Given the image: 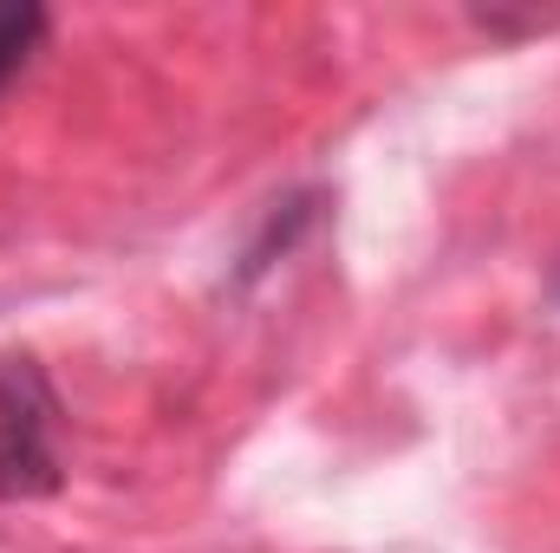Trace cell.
Returning a JSON list of instances; mask_svg holds the SVG:
<instances>
[{"label": "cell", "instance_id": "2", "mask_svg": "<svg viewBox=\"0 0 560 553\" xmlns=\"http://www.w3.org/2000/svg\"><path fill=\"white\" fill-rule=\"evenodd\" d=\"M319 209H326V189H300V196H287L268 209V222H261V235L242 248V268H235V286H255V280L268 274L275 261H287L306 235H313V222H319Z\"/></svg>", "mask_w": 560, "mask_h": 553}, {"label": "cell", "instance_id": "3", "mask_svg": "<svg viewBox=\"0 0 560 553\" xmlns=\"http://www.w3.org/2000/svg\"><path fill=\"white\" fill-rule=\"evenodd\" d=\"M52 33V13L39 0H0V92L33 66V52L46 46Z\"/></svg>", "mask_w": 560, "mask_h": 553}, {"label": "cell", "instance_id": "1", "mask_svg": "<svg viewBox=\"0 0 560 553\" xmlns=\"http://www.w3.org/2000/svg\"><path fill=\"white\" fill-rule=\"evenodd\" d=\"M59 416L66 404L39 358H0V502H33L66 482Z\"/></svg>", "mask_w": 560, "mask_h": 553}]
</instances>
